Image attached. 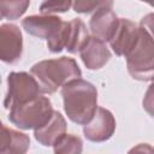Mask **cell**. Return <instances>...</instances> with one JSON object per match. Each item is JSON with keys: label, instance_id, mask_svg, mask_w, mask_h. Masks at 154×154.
<instances>
[{"label": "cell", "instance_id": "6da1fadb", "mask_svg": "<svg viewBox=\"0 0 154 154\" xmlns=\"http://www.w3.org/2000/svg\"><path fill=\"white\" fill-rule=\"evenodd\" d=\"M64 111L67 118L78 125L91 120L97 109V90L90 82L76 78L61 87Z\"/></svg>", "mask_w": 154, "mask_h": 154}, {"label": "cell", "instance_id": "7a4b0ae2", "mask_svg": "<svg viewBox=\"0 0 154 154\" xmlns=\"http://www.w3.org/2000/svg\"><path fill=\"white\" fill-rule=\"evenodd\" d=\"M30 72L38 81L43 94H53L70 81L82 77L78 64L69 57L41 60L31 66Z\"/></svg>", "mask_w": 154, "mask_h": 154}, {"label": "cell", "instance_id": "3957f363", "mask_svg": "<svg viewBox=\"0 0 154 154\" xmlns=\"http://www.w3.org/2000/svg\"><path fill=\"white\" fill-rule=\"evenodd\" d=\"M53 106L48 97L37 96L10 108L8 120L22 130H35L45 125L53 116Z\"/></svg>", "mask_w": 154, "mask_h": 154}, {"label": "cell", "instance_id": "277c9868", "mask_svg": "<svg viewBox=\"0 0 154 154\" xmlns=\"http://www.w3.org/2000/svg\"><path fill=\"white\" fill-rule=\"evenodd\" d=\"M140 26V25H138ZM128 72L134 79L147 82L154 78V41L140 26V36L125 57Z\"/></svg>", "mask_w": 154, "mask_h": 154}, {"label": "cell", "instance_id": "5b68a950", "mask_svg": "<svg viewBox=\"0 0 154 154\" xmlns=\"http://www.w3.org/2000/svg\"><path fill=\"white\" fill-rule=\"evenodd\" d=\"M41 94V85L31 72H10L7 76V91L4 99V107L10 109L12 106L34 100Z\"/></svg>", "mask_w": 154, "mask_h": 154}, {"label": "cell", "instance_id": "8992f818", "mask_svg": "<svg viewBox=\"0 0 154 154\" xmlns=\"http://www.w3.org/2000/svg\"><path fill=\"white\" fill-rule=\"evenodd\" d=\"M116 131V119L111 111L97 107L94 117L89 123L83 125L84 137L95 143L105 142L112 137Z\"/></svg>", "mask_w": 154, "mask_h": 154}, {"label": "cell", "instance_id": "52a82bcc", "mask_svg": "<svg viewBox=\"0 0 154 154\" xmlns=\"http://www.w3.org/2000/svg\"><path fill=\"white\" fill-rule=\"evenodd\" d=\"M23 53V36L16 24L5 23L0 26V59L6 64L17 63Z\"/></svg>", "mask_w": 154, "mask_h": 154}, {"label": "cell", "instance_id": "ba28073f", "mask_svg": "<svg viewBox=\"0 0 154 154\" xmlns=\"http://www.w3.org/2000/svg\"><path fill=\"white\" fill-rule=\"evenodd\" d=\"M140 36V26L126 18H119L117 29L111 37L109 46L118 57H126Z\"/></svg>", "mask_w": 154, "mask_h": 154}, {"label": "cell", "instance_id": "9c48e42d", "mask_svg": "<svg viewBox=\"0 0 154 154\" xmlns=\"http://www.w3.org/2000/svg\"><path fill=\"white\" fill-rule=\"evenodd\" d=\"M64 20L53 14H32L28 16L22 20L23 29L31 36L37 38L48 40L51 38L58 29L63 25Z\"/></svg>", "mask_w": 154, "mask_h": 154}, {"label": "cell", "instance_id": "30bf717a", "mask_svg": "<svg viewBox=\"0 0 154 154\" xmlns=\"http://www.w3.org/2000/svg\"><path fill=\"white\" fill-rule=\"evenodd\" d=\"M79 55L88 70H99L111 59V52L105 41L95 36H90L87 45L79 52Z\"/></svg>", "mask_w": 154, "mask_h": 154}, {"label": "cell", "instance_id": "8fae6325", "mask_svg": "<svg viewBox=\"0 0 154 154\" xmlns=\"http://www.w3.org/2000/svg\"><path fill=\"white\" fill-rule=\"evenodd\" d=\"M118 23L119 18L112 11V7H105L94 12L89 22V28L93 36L108 42L113 36Z\"/></svg>", "mask_w": 154, "mask_h": 154}, {"label": "cell", "instance_id": "7c38bea8", "mask_svg": "<svg viewBox=\"0 0 154 154\" xmlns=\"http://www.w3.org/2000/svg\"><path fill=\"white\" fill-rule=\"evenodd\" d=\"M66 120L63 114L58 111H54L52 118L45 125L34 130V136L40 144L51 147L66 132Z\"/></svg>", "mask_w": 154, "mask_h": 154}, {"label": "cell", "instance_id": "4fadbf2b", "mask_svg": "<svg viewBox=\"0 0 154 154\" xmlns=\"http://www.w3.org/2000/svg\"><path fill=\"white\" fill-rule=\"evenodd\" d=\"M30 147V138L24 132L1 125L0 153L1 154H24Z\"/></svg>", "mask_w": 154, "mask_h": 154}, {"label": "cell", "instance_id": "5bb4252c", "mask_svg": "<svg viewBox=\"0 0 154 154\" xmlns=\"http://www.w3.org/2000/svg\"><path fill=\"white\" fill-rule=\"evenodd\" d=\"M89 31L85 26V24L79 19L75 18L71 22H69V34H67V42L65 49L71 53L76 54L82 51V48L87 45L89 41Z\"/></svg>", "mask_w": 154, "mask_h": 154}, {"label": "cell", "instance_id": "9a60e30c", "mask_svg": "<svg viewBox=\"0 0 154 154\" xmlns=\"http://www.w3.org/2000/svg\"><path fill=\"white\" fill-rule=\"evenodd\" d=\"M53 150L57 154H79L83 150V142L81 137L73 134H64L54 144Z\"/></svg>", "mask_w": 154, "mask_h": 154}, {"label": "cell", "instance_id": "2e32d148", "mask_svg": "<svg viewBox=\"0 0 154 154\" xmlns=\"http://www.w3.org/2000/svg\"><path fill=\"white\" fill-rule=\"evenodd\" d=\"M30 5V0H0L1 18L14 20L22 17Z\"/></svg>", "mask_w": 154, "mask_h": 154}, {"label": "cell", "instance_id": "e0dca14e", "mask_svg": "<svg viewBox=\"0 0 154 154\" xmlns=\"http://www.w3.org/2000/svg\"><path fill=\"white\" fill-rule=\"evenodd\" d=\"M113 0H73V10L77 13H91L105 7H112Z\"/></svg>", "mask_w": 154, "mask_h": 154}, {"label": "cell", "instance_id": "ac0fdd59", "mask_svg": "<svg viewBox=\"0 0 154 154\" xmlns=\"http://www.w3.org/2000/svg\"><path fill=\"white\" fill-rule=\"evenodd\" d=\"M67 34H69V22H64L63 25L58 29V31L47 40V47L52 53H60L67 42Z\"/></svg>", "mask_w": 154, "mask_h": 154}, {"label": "cell", "instance_id": "d6986e66", "mask_svg": "<svg viewBox=\"0 0 154 154\" xmlns=\"http://www.w3.org/2000/svg\"><path fill=\"white\" fill-rule=\"evenodd\" d=\"M71 6H73V0H45L40 5V12L42 14L66 12Z\"/></svg>", "mask_w": 154, "mask_h": 154}, {"label": "cell", "instance_id": "ffe728a7", "mask_svg": "<svg viewBox=\"0 0 154 154\" xmlns=\"http://www.w3.org/2000/svg\"><path fill=\"white\" fill-rule=\"evenodd\" d=\"M142 106L144 111L154 118V79L152 81L150 85L148 87L147 91L144 93L143 100H142Z\"/></svg>", "mask_w": 154, "mask_h": 154}, {"label": "cell", "instance_id": "44dd1931", "mask_svg": "<svg viewBox=\"0 0 154 154\" xmlns=\"http://www.w3.org/2000/svg\"><path fill=\"white\" fill-rule=\"evenodd\" d=\"M140 26L148 34V36L154 41V12L146 14L140 20Z\"/></svg>", "mask_w": 154, "mask_h": 154}, {"label": "cell", "instance_id": "7402d4cb", "mask_svg": "<svg viewBox=\"0 0 154 154\" xmlns=\"http://www.w3.org/2000/svg\"><path fill=\"white\" fill-rule=\"evenodd\" d=\"M137 150H144V152H154V148H150V147H148V144L147 143H141V144H138V147H135V148H132L130 152H137Z\"/></svg>", "mask_w": 154, "mask_h": 154}, {"label": "cell", "instance_id": "603a6c76", "mask_svg": "<svg viewBox=\"0 0 154 154\" xmlns=\"http://www.w3.org/2000/svg\"><path fill=\"white\" fill-rule=\"evenodd\" d=\"M141 1H143V2H147L148 5H150L152 7H154V0H141Z\"/></svg>", "mask_w": 154, "mask_h": 154}, {"label": "cell", "instance_id": "cb8c5ba5", "mask_svg": "<svg viewBox=\"0 0 154 154\" xmlns=\"http://www.w3.org/2000/svg\"><path fill=\"white\" fill-rule=\"evenodd\" d=\"M153 79H154V78H153Z\"/></svg>", "mask_w": 154, "mask_h": 154}]
</instances>
